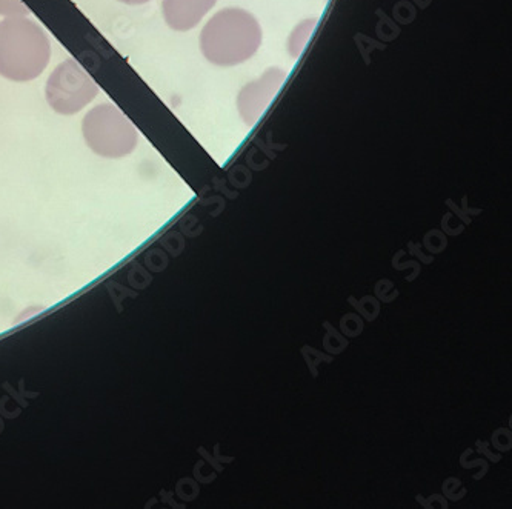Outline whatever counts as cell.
<instances>
[{
	"instance_id": "8",
	"label": "cell",
	"mask_w": 512,
	"mask_h": 509,
	"mask_svg": "<svg viewBox=\"0 0 512 509\" xmlns=\"http://www.w3.org/2000/svg\"><path fill=\"white\" fill-rule=\"evenodd\" d=\"M30 10L22 0H0V16H28Z\"/></svg>"
},
{
	"instance_id": "2",
	"label": "cell",
	"mask_w": 512,
	"mask_h": 509,
	"mask_svg": "<svg viewBox=\"0 0 512 509\" xmlns=\"http://www.w3.org/2000/svg\"><path fill=\"white\" fill-rule=\"evenodd\" d=\"M51 44L44 28L28 16L0 20V77L25 84L47 70Z\"/></svg>"
},
{
	"instance_id": "1",
	"label": "cell",
	"mask_w": 512,
	"mask_h": 509,
	"mask_svg": "<svg viewBox=\"0 0 512 509\" xmlns=\"http://www.w3.org/2000/svg\"><path fill=\"white\" fill-rule=\"evenodd\" d=\"M262 39V27L250 11L223 8L202 28L200 50L210 64L236 67L259 51Z\"/></svg>"
},
{
	"instance_id": "4",
	"label": "cell",
	"mask_w": 512,
	"mask_h": 509,
	"mask_svg": "<svg viewBox=\"0 0 512 509\" xmlns=\"http://www.w3.org/2000/svg\"><path fill=\"white\" fill-rule=\"evenodd\" d=\"M99 87L79 62L67 59L54 68L45 85V97L54 113L74 116L96 99Z\"/></svg>"
},
{
	"instance_id": "7",
	"label": "cell",
	"mask_w": 512,
	"mask_h": 509,
	"mask_svg": "<svg viewBox=\"0 0 512 509\" xmlns=\"http://www.w3.org/2000/svg\"><path fill=\"white\" fill-rule=\"evenodd\" d=\"M317 19H306L300 22L293 33H291L290 40H288V50H290L291 56L299 57L302 54L303 48L308 44L311 34H313L314 28H316Z\"/></svg>"
},
{
	"instance_id": "3",
	"label": "cell",
	"mask_w": 512,
	"mask_h": 509,
	"mask_svg": "<svg viewBox=\"0 0 512 509\" xmlns=\"http://www.w3.org/2000/svg\"><path fill=\"white\" fill-rule=\"evenodd\" d=\"M85 144L97 156L122 159L139 145V133L133 122L114 104L91 108L82 119Z\"/></svg>"
},
{
	"instance_id": "6",
	"label": "cell",
	"mask_w": 512,
	"mask_h": 509,
	"mask_svg": "<svg viewBox=\"0 0 512 509\" xmlns=\"http://www.w3.org/2000/svg\"><path fill=\"white\" fill-rule=\"evenodd\" d=\"M217 0H162L163 19L171 30L187 33L207 16Z\"/></svg>"
},
{
	"instance_id": "9",
	"label": "cell",
	"mask_w": 512,
	"mask_h": 509,
	"mask_svg": "<svg viewBox=\"0 0 512 509\" xmlns=\"http://www.w3.org/2000/svg\"><path fill=\"white\" fill-rule=\"evenodd\" d=\"M122 4L131 5V7H136V5L148 4L150 0H119Z\"/></svg>"
},
{
	"instance_id": "5",
	"label": "cell",
	"mask_w": 512,
	"mask_h": 509,
	"mask_svg": "<svg viewBox=\"0 0 512 509\" xmlns=\"http://www.w3.org/2000/svg\"><path fill=\"white\" fill-rule=\"evenodd\" d=\"M285 80V71L276 67L268 68L259 79L253 80L240 90L237 96V110L248 127L257 124V120L263 116L266 108L270 107Z\"/></svg>"
}]
</instances>
